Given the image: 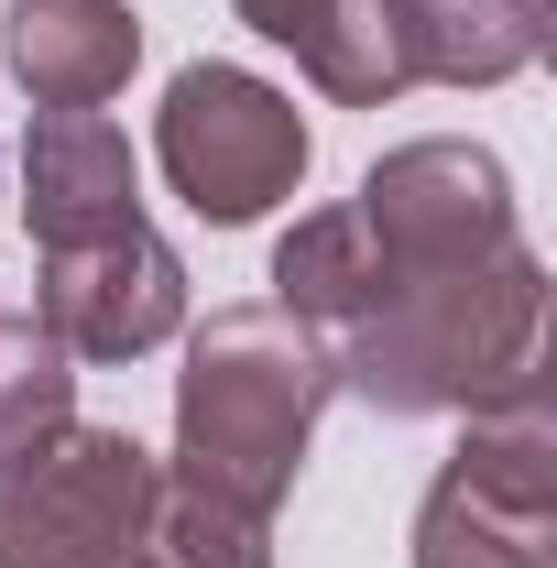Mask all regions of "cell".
Returning <instances> with one entry per match:
<instances>
[{
	"label": "cell",
	"mask_w": 557,
	"mask_h": 568,
	"mask_svg": "<svg viewBox=\"0 0 557 568\" xmlns=\"http://www.w3.org/2000/svg\"><path fill=\"white\" fill-rule=\"evenodd\" d=\"M0 67L33 110H99L142 67V11H121V0H11Z\"/></svg>",
	"instance_id": "obj_8"
},
{
	"label": "cell",
	"mask_w": 557,
	"mask_h": 568,
	"mask_svg": "<svg viewBox=\"0 0 557 568\" xmlns=\"http://www.w3.org/2000/svg\"><path fill=\"white\" fill-rule=\"evenodd\" d=\"M416 568H557V503L492 493L448 459L416 503Z\"/></svg>",
	"instance_id": "obj_11"
},
{
	"label": "cell",
	"mask_w": 557,
	"mask_h": 568,
	"mask_svg": "<svg viewBox=\"0 0 557 568\" xmlns=\"http://www.w3.org/2000/svg\"><path fill=\"white\" fill-rule=\"evenodd\" d=\"M328 394H340V361L317 328H295L284 306H219L175 372V470L274 514L317 448Z\"/></svg>",
	"instance_id": "obj_2"
},
{
	"label": "cell",
	"mask_w": 557,
	"mask_h": 568,
	"mask_svg": "<svg viewBox=\"0 0 557 568\" xmlns=\"http://www.w3.org/2000/svg\"><path fill=\"white\" fill-rule=\"evenodd\" d=\"M164 459L132 426H55L0 470V568H121L153 536Z\"/></svg>",
	"instance_id": "obj_3"
},
{
	"label": "cell",
	"mask_w": 557,
	"mask_h": 568,
	"mask_svg": "<svg viewBox=\"0 0 557 568\" xmlns=\"http://www.w3.org/2000/svg\"><path fill=\"white\" fill-rule=\"evenodd\" d=\"M121 568H153V547H142V558H121Z\"/></svg>",
	"instance_id": "obj_15"
},
{
	"label": "cell",
	"mask_w": 557,
	"mask_h": 568,
	"mask_svg": "<svg viewBox=\"0 0 557 568\" xmlns=\"http://www.w3.org/2000/svg\"><path fill=\"white\" fill-rule=\"evenodd\" d=\"M263 44H284L340 110H383L405 99V55H394V0H230Z\"/></svg>",
	"instance_id": "obj_9"
},
{
	"label": "cell",
	"mask_w": 557,
	"mask_h": 568,
	"mask_svg": "<svg viewBox=\"0 0 557 568\" xmlns=\"http://www.w3.org/2000/svg\"><path fill=\"white\" fill-rule=\"evenodd\" d=\"M142 219V153L110 110H44L22 142V230L33 252H67L99 230H132Z\"/></svg>",
	"instance_id": "obj_7"
},
{
	"label": "cell",
	"mask_w": 557,
	"mask_h": 568,
	"mask_svg": "<svg viewBox=\"0 0 557 568\" xmlns=\"http://www.w3.org/2000/svg\"><path fill=\"white\" fill-rule=\"evenodd\" d=\"M306 110L252 67H186L153 110V164L209 230H241L306 186Z\"/></svg>",
	"instance_id": "obj_4"
},
{
	"label": "cell",
	"mask_w": 557,
	"mask_h": 568,
	"mask_svg": "<svg viewBox=\"0 0 557 568\" xmlns=\"http://www.w3.org/2000/svg\"><path fill=\"white\" fill-rule=\"evenodd\" d=\"M361 230L383 252V274H459V263H492L514 252V175L492 142H459V132H426V142H394L372 175H361Z\"/></svg>",
	"instance_id": "obj_5"
},
{
	"label": "cell",
	"mask_w": 557,
	"mask_h": 568,
	"mask_svg": "<svg viewBox=\"0 0 557 568\" xmlns=\"http://www.w3.org/2000/svg\"><path fill=\"white\" fill-rule=\"evenodd\" d=\"M372 295H383V252H372L361 209H317V219H295V230L274 241V306L295 317V328L340 339Z\"/></svg>",
	"instance_id": "obj_12"
},
{
	"label": "cell",
	"mask_w": 557,
	"mask_h": 568,
	"mask_svg": "<svg viewBox=\"0 0 557 568\" xmlns=\"http://www.w3.org/2000/svg\"><path fill=\"white\" fill-rule=\"evenodd\" d=\"M536 328H547V263L514 241L459 274H383V295L328 339V361L340 394L383 416H470L536 372Z\"/></svg>",
	"instance_id": "obj_1"
},
{
	"label": "cell",
	"mask_w": 557,
	"mask_h": 568,
	"mask_svg": "<svg viewBox=\"0 0 557 568\" xmlns=\"http://www.w3.org/2000/svg\"><path fill=\"white\" fill-rule=\"evenodd\" d=\"M55 426H77V361L44 317H0V470L22 448H44Z\"/></svg>",
	"instance_id": "obj_14"
},
{
	"label": "cell",
	"mask_w": 557,
	"mask_h": 568,
	"mask_svg": "<svg viewBox=\"0 0 557 568\" xmlns=\"http://www.w3.org/2000/svg\"><path fill=\"white\" fill-rule=\"evenodd\" d=\"M33 317L67 339V361H142L186 328V263L142 219L99 230V241H67V252H44Z\"/></svg>",
	"instance_id": "obj_6"
},
{
	"label": "cell",
	"mask_w": 557,
	"mask_h": 568,
	"mask_svg": "<svg viewBox=\"0 0 557 568\" xmlns=\"http://www.w3.org/2000/svg\"><path fill=\"white\" fill-rule=\"evenodd\" d=\"M405 88H503L547 55V0H394Z\"/></svg>",
	"instance_id": "obj_10"
},
{
	"label": "cell",
	"mask_w": 557,
	"mask_h": 568,
	"mask_svg": "<svg viewBox=\"0 0 557 568\" xmlns=\"http://www.w3.org/2000/svg\"><path fill=\"white\" fill-rule=\"evenodd\" d=\"M153 568H274V514H252V503L209 493V481H186V470H164L153 481Z\"/></svg>",
	"instance_id": "obj_13"
}]
</instances>
